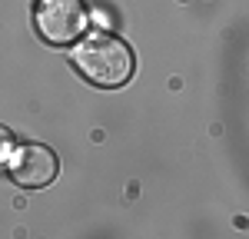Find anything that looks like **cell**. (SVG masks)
<instances>
[{"instance_id":"cell-1","label":"cell","mask_w":249,"mask_h":239,"mask_svg":"<svg viewBox=\"0 0 249 239\" xmlns=\"http://www.w3.org/2000/svg\"><path fill=\"white\" fill-rule=\"evenodd\" d=\"M73 63L83 77L96 83V86H123L133 77V53L123 40L110 37V34H90V37L77 40L73 47Z\"/></svg>"},{"instance_id":"cell-2","label":"cell","mask_w":249,"mask_h":239,"mask_svg":"<svg viewBox=\"0 0 249 239\" xmlns=\"http://www.w3.org/2000/svg\"><path fill=\"white\" fill-rule=\"evenodd\" d=\"M87 10H83V0H37L34 7V23H37V34L47 43H77L83 27H87Z\"/></svg>"},{"instance_id":"cell-3","label":"cell","mask_w":249,"mask_h":239,"mask_svg":"<svg viewBox=\"0 0 249 239\" xmlns=\"http://www.w3.org/2000/svg\"><path fill=\"white\" fill-rule=\"evenodd\" d=\"M10 176L27 189H40L57 179V156L47 146H20L10 156Z\"/></svg>"},{"instance_id":"cell-4","label":"cell","mask_w":249,"mask_h":239,"mask_svg":"<svg viewBox=\"0 0 249 239\" xmlns=\"http://www.w3.org/2000/svg\"><path fill=\"white\" fill-rule=\"evenodd\" d=\"M14 150H17V146H14V137H10V130H3V126H0V166H3L7 159L14 156Z\"/></svg>"}]
</instances>
